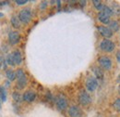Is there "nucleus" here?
<instances>
[{
  "mask_svg": "<svg viewBox=\"0 0 120 117\" xmlns=\"http://www.w3.org/2000/svg\"><path fill=\"white\" fill-rule=\"evenodd\" d=\"M119 82H120V75H119Z\"/></svg>",
  "mask_w": 120,
  "mask_h": 117,
  "instance_id": "33",
  "label": "nucleus"
},
{
  "mask_svg": "<svg viewBox=\"0 0 120 117\" xmlns=\"http://www.w3.org/2000/svg\"><path fill=\"white\" fill-rule=\"evenodd\" d=\"M10 21H11L12 26H13L14 28H16V29H18V28L20 27V21H19V17H17V16H12Z\"/></svg>",
  "mask_w": 120,
  "mask_h": 117,
  "instance_id": "14",
  "label": "nucleus"
},
{
  "mask_svg": "<svg viewBox=\"0 0 120 117\" xmlns=\"http://www.w3.org/2000/svg\"><path fill=\"white\" fill-rule=\"evenodd\" d=\"M92 3H93V5H94V7H95V8H96L97 10L102 11V9H103V8H104V5H103V3H102L100 0H93Z\"/></svg>",
  "mask_w": 120,
  "mask_h": 117,
  "instance_id": "18",
  "label": "nucleus"
},
{
  "mask_svg": "<svg viewBox=\"0 0 120 117\" xmlns=\"http://www.w3.org/2000/svg\"><path fill=\"white\" fill-rule=\"evenodd\" d=\"M114 108L117 112H120V98L117 99V100H116V101L114 102Z\"/></svg>",
  "mask_w": 120,
  "mask_h": 117,
  "instance_id": "22",
  "label": "nucleus"
},
{
  "mask_svg": "<svg viewBox=\"0 0 120 117\" xmlns=\"http://www.w3.org/2000/svg\"><path fill=\"white\" fill-rule=\"evenodd\" d=\"M93 72H94L95 76H96L97 78L102 79V78L104 77V73H103V70H102L101 68H99V67H94V68H93Z\"/></svg>",
  "mask_w": 120,
  "mask_h": 117,
  "instance_id": "17",
  "label": "nucleus"
},
{
  "mask_svg": "<svg viewBox=\"0 0 120 117\" xmlns=\"http://www.w3.org/2000/svg\"><path fill=\"white\" fill-rule=\"evenodd\" d=\"M109 29L112 32H117L119 30V23L116 21H113L109 23Z\"/></svg>",
  "mask_w": 120,
  "mask_h": 117,
  "instance_id": "16",
  "label": "nucleus"
},
{
  "mask_svg": "<svg viewBox=\"0 0 120 117\" xmlns=\"http://www.w3.org/2000/svg\"><path fill=\"white\" fill-rule=\"evenodd\" d=\"M116 58H117V60L120 62V51L119 52H117V55H116Z\"/></svg>",
  "mask_w": 120,
  "mask_h": 117,
  "instance_id": "27",
  "label": "nucleus"
},
{
  "mask_svg": "<svg viewBox=\"0 0 120 117\" xmlns=\"http://www.w3.org/2000/svg\"><path fill=\"white\" fill-rule=\"evenodd\" d=\"M102 12H104V13L106 14L107 16L111 17V15L113 14V9L110 8L108 6H104V8H103V9H102Z\"/></svg>",
  "mask_w": 120,
  "mask_h": 117,
  "instance_id": "19",
  "label": "nucleus"
},
{
  "mask_svg": "<svg viewBox=\"0 0 120 117\" xmlns=\"http://www.w3.org/2000/svg\"><path fill=\"white\" fill-rule=\"evenodd\" d=\"M6 76H7V78L8 79V81H14L16 78H17V74L14 71H12V70H7V72H6Z\"/></svg>",
  "mask_w": 120,
  "mask_h": 117,
  "instance_id": "15",
  "label": "nucleus"
},
{
  "mask_svg": "<svg viewBox=\"0 0 120 117\" xmlns=\"http://www.w3.org/2000/svg\"><path fill=\"white\" fill-rule=\"evenodd\" d=\"M0 108H1V100H0Z\"/></svg>",
  "mask_w": 120,
  "mask_h": 117,
  "instance_id": "32",
  "label": "nucleus"
},
{
  "mask_svg": "<svg viewBox=\"0 0 120 117\" xmlns=\"http://www.w3.org/2000/svg\"><path fill=\"white\" fill-rule=\"evenodd\" d=\"M56 102V107H57L59 110H61V111L66 110L67 107H68V100H67V99H66L64 96H62V95H59V96L57 97Z\"/></svg>",
  "mask_w": 120,
  "mask_h": 117,
  "instance_id": "6",
  "label": "nucleus"
},
{
  "mask_svg": "<svg viewBox=\"0 0 120 117\" xmlns=\"http://www.w3.org/2000/svg\"><path fill=\"white\" fill-rule=\"evenodd\" d=\"M6 62L10 65V66H15V63H14V59H13V57H12V54H8L7 56V58H6Z\"/></svg>",
  "mask_w": 120,
  "mask_h": 117,
  "instance_id": "21",
  "label": "nucleus"
},
{
  "mask_svg": "<svg viewBox=\"0 0 120 117\" xmlns=\"http://www.w3.org/2000/svg\"><path fill=\"white\" fill-rule=\"evenodd\" d=\"M19 19L22 23H29L31 20V11L30 8H26L19 11Z\"/></svg>",
  "mask_w": 120,
  "mask_h": 117,
  "instance_id": "2",
  "label": "nucleus"
},
{
  "mask_svg": "<svg viewBox=\"0 0 120 117\" xmlns=\"http://www.w3.org/2000/svg\"><path fill=\"white\" fill-rule=\"evenodd\" d=\"M79 3H80V5H81V6H85V4H86V1H80Z\"/></svg>",
  "mask_w": 120,
  "mask_h": 117,
  "instance_id": "28",
  "label": "nucleus"
},
{
  "mask_svg": "<svg viewBox=\"0 0 120 117\" xmlns=\"http://www.w3.org/2000/svg\"><path fill=\"white\" fill-rule=\"evenodd\" d=\"M3 3H4V2H0V6H2V5H4Z\"/></svg>",
  "mask_w": 120,
  "mask_h": 117,
  "instance_id": "31",
  "label": "nucleus"
},
{
  "mask_svg": "<svg viewBox=\"0 0 120 117\" xmlns=\"http://www.w3.org/2000/svg\"><path fill=\"white\" fill-rule=\"evenodd\" d=\"M0 100L1 101H6L7 100V94L5 91V88L0 87Z\"/></svg>",
  "mask_w": 120,
  "mask_h": 117,
  "instance_id": "20",
  "label": "nucleus"
},
{
  "mask_svg": "<svg viewBox=\"0 0 120 117\" xmlns=\"http://www.w3.org/2000/svg\"><path fill=\"white\" fill-rule=\"evenodd\" d=\"M98 62L101 68L104 70H110L112 67V60L108 57H101L98 59Z\"/></svg>",
  "mask_w": 120,
  "mask_h": 117,
  "instance_id": "5",
  "label": "nucleus"
},
{
  "mask_svg": "<svg viewBox=\"0 0 120 117\" xmlns=\"http://www.w3.org/2000/svg\"><path fill=\"white\" fill-rule=\"evenodd\" d=\"M16 74H17V79H18L17 88L18 89H23V88L26 87V85H27V77H26V74L23 72L22 69H18V71L16 72Z\"/></svg>",
  "mask_w": 120,
  "mask_h": 117,
  "instance_id": "1",
  "label": "nucleus"
},
{
  "mask_svg": "<svg viewBox=\"0 0 120 117\" xmlns=\"http://www.w3.org/2000/svg\"><path fill=\"white\" fill-rule=\"evenodd\" d=\"M15 2L17 5H25L28 1L27 0H16Z\"/></svg>",
  "mask_w": 120,
  "mask_h": 117,
  "instance_id": "24",
  "label": "nucleus"
},
{
  "mask_svg": "<svg viewBox=\"0 0 120 117\" xmlns=\"http://www.w3.org/2000/svg\"><path fill=\"white\" fill-rule=\"evenodd\" d=\"M11 54H12V57H13V59H14L15 65L21 64V62H22V56H21L20 51L19 50H14Z\"/></svg>",
  "mask_w": 120,
  "mask_h": 117,
  "instance_id": "12",
  "label": "nucleus"
},
{
  "mask_svg": "<svg viewBox=\"0 0 120 117\" xmlns=\"http://www.w3.org/2000/svg\"><path fill=\"white\" fill-rule=\"evenodd\" d=\"M68 114L70 117H81L82 112L78 106H71L68 110Z\"/></svg>",
  "mask_w": 120,
  "mask_h": 117,
  "instance_id": "10",
  "label": "nucleus"
},
{
  "mask_svg": "<svg viewBox=\"0 0 120 117\" xmlns=\"http://www.w3.org/2000/svg\"><path fill=\"white\" fill-rule=\"evenodd\" d=\"M98 31H99V33H100L101 35H103L104 37L107 38V39L110 38V37H112V35H113V32L109 29L108 27L99 26L98 27Z\"/></svg>",
  "mask_w": 120,
  "mask_h": 117,
  "instance_id": "11",
  "label": "nucleus"
},
{
  "mask_svg": "<svg viewBox=\"0 0 120 117\" xmlns=\"http://www.w3.org/2000/svg\"><path fill=\"white\" fill-rule=\"evenodd\" d=\"M46 6H47V2H43L41 4V6H40V8L41 9H45V8H46Z\"/></svg>",
  "mask_w": 120,
  "mask_h": 117,
  "instance_id": "25",
  "label": "nucleus"
},
{
  "mask_svg": "<svg viewBox=\"0 0 120 117\" xmlns=\"http://www.w3.org/2000/svg\"><path fill=\"white\" fill-rule=\"evenodd\" d=\"M118 93H119V94H120V86H119V87H118Z\"/></svg>",
  "mask_w": 120,
  "mask_h": 117,
  "instance_id": "30",
  "label": "nucleus"
},
{
  "mask_svg": "<svg viewBox=\"0 0 120 117\" xmlns=\"http://www.w3.org/2000/svg\"><path fill=\"white\" fill-rule=\"evenodd\" d=\"M4 62H5V59L2 58L1 56H0V69L3 67V64H4Z\"/></svg>",
  "mask_w": 120,
  "mask_h": 117,
  "instance_id": "26",
  "label": "nucleus"
},
{
  "mask_svg": "<svg viewBox=\"0 0 120 117\" xmlns=\"http://www.w3.org/2000/svg\"><path fill=\"white\" fill-rule=\"evenodd\" d=\"M98 19H99V21H100L101 22H103V23H105V24H108V25H109V23L111 22V21H110V17L107 16L106 14H105V13L102 12V11L99 12V14H98Z\"/></svg>",
  "mask_w": 120,
  "mask_h": 117,
  "instance_id": "13",
  "label": "nucleus"
},
{
  "mask_svg": "<svg viewBox=\"0 0 120 117\" xmlns=\"http://www.w3.org/2000/svg\"><path fill=\"white\" fill-rule=\"evenodd\" d=\"M98 87V82L95 77H90L86 82V88L89 91H94Z\"/></svg>",
  "mask_w": 120,
  "mask_h": 117,
  "instance_id": "7",
  "label": "nucleus"
},
{
  "mask_svg": "<svg viewBox=\"0 0 120 117\" xmlns=\"http://www.w3.org/2000/svg\"><path fill=\"white\" fill-rule=\"evenodd\" d=\"M79 102L80 103L81 105L83 106H86V105H89L91 101V98L90 96L86 92V91H81L79 94Z\"/></svg>",
  "mask_w": 120,
  "mask_h": 117,
  "instance_id": "4",
  "label": "nucleus"
},
{
  "mask_svg": "<svg viewBox=\"0 0 120 117\" xmlns=\"http://www.w3.org/2000/svg\"><path fill=\"white\" fill-rule=\"evenodd\" d=\"M23 100L27 101V102H32L35 100L36 99V93L34 91H31V90H28L26 91L24 94H23V97H22Z\"/></svg>",
  "mask_w": 120,
  "mask_h": 117,
  "instance_id": "9",
  "label": "nucleus"
},
{
  "mask_svg": "<svg viewBox=\"0 0 120 117\" xmlns=\"http://www.w3.org/2000/svg\"><path fill=\"white\" fill-rule=\"evenodd\" d=\"M3 16H4V14H3V13H1V12H0V18H2V17H3Z\"/></svg>",
  "mask_w": 120,
  "mask_h": 117,
  "instance_id": "29",
  "label": "nucleus"
},
{
  "mask_svg": "<svg viewBox=\"0 0 120 117\" xmlns=\"http://www.w3.org/2000/svg\"><path fill=\"white\" fill-rule=\"evenodd\" d=\"M19 39H20V35L19 33L17 32V31H13V32H10L8 33V41L11 45H16L19 42Z\"/></svg>",
  "mask_w": 120,
  "mask_h": 117,
  "instance_id": "8",
  "label": "nucleus"
},
{
  "mask_svg": "<svg viewBox=\"0 0 120 117\" xmlns=\"http://www.w3.org/2000/svg\"><path fill=\"white\" fill-rule=\"evenodd\" d=\"M12 97H13V99L15 100L16 101H20L21 100V96H20V94L19 92H14Z\"/></svg>",
  "mask_w": 120,
  "mask_h": 117,
  "instance_id": "23",
  "label": "nucleus"
},
{
  "mask_svg": "<svg viewBox=\"0 0 120 117\" xmlns=\"http://www.w3.org/2000/svg\"><path fill=\"white\" fill-rule=\"evenodd\" d=\"M100 48L105 51V52H112L115 49V44L108 39H105L101 42L100 44Z\"/></svg>",
  "mask_w": 120,
  "mask_h": 117,
  "instance_id": "3",
  "label": "nucleus"
}]
</instances>
